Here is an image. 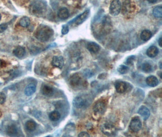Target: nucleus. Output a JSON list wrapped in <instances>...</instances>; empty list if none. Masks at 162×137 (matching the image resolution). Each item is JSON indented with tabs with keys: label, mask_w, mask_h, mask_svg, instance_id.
Instances as JSON below:
<instances>
[{
	"label": "nucleus",
	"mask_w": 162,
	"mask_h": 137,
	"mask_svg": "<svg viewBox=\"0 0 162 137\" xmlns=\"http://www.w3.org/2000/svg\"><path fill=\"white\" fill-rule=\"evenodd\" d=\"M153 15L157 18H161L162 17V7L157 6L153 11Z\"/></svg>",
	"instance_id": "b1692460"
},
{
	"label": "nucleus",
	"mask_w": 162,
	"mask_h": 137,
	"mask_svg": "<svg viewBox=\"0 0 162 137\" xmlns=\"http://www.w3.org/2000/svg\"><path fill=\"white\" fill-rule=\"evenodd\" d=\"M78 136H90V135L86 132H82L78 134Z\"/></svg>",
	"instance_id": "2f4dec72"
},
{
	"label": "nucleus",
	"mask_w": 162,
	"mask_h": 137,
	"mask_svg": "<svg viewBox=\"0 0 162 137\" xmlns=\"http://www.w3.org/2000/svg\"><path fill=\"white\" fill-rule=\"evenodd\" d=\"M42 93L46 96H51L53 93V90L51 86L48 85H44L42 88Z\"/></svg>",
	"instance_id": "aec40b11"
},
{
	"label": "nucleus",
	"mask_w": 162,
	"mask_h": 137,
	"mask_svg": "<svg viewBox=\"0 0 162 137\" xmlns=\"http://www.w3.org/2000/svg\"><path fill=\"white\" fill-rule=\"evenodd\" d=\"M69 11L67 10V9L65 7L60 9L58 12V16L60 18H61V19H66V18L69 17Z\"/></svg>",
	"instance_id": "f3484780"
},
{
	"label": "nucleus",
	"mask_w": 162,
	"mask_h": 137,
	"mask_svg": "<svg viewBox=\"0 0 162 137\" xmlns=\"http://www.w3.org/2000/svg\"><path fill=\"white\" fill-rule=\"evenodd\" d=\"M142 122L138 117H134L131 120L129 124V128L134 132H138L142 129Z\"/></svg>",
	"instance_id": "20e7f679"
},
{
	"label": "nucleus",
	"mask_w": 162,
	"mask_h": 137,
	"mask_svg": "<svg viewBox=\"0 0 162 137\" xmlns=\"http://www.w3.org/2000/svg\"><path fill=\"white\" fill-rule=\"evenodd\" d=\"M118 71L121 74H126L129 71V68L125 65H120L118 68Z\"/></svg>",
	"instance_id": "bb28decb"
},
{
	"label": "nucleus",
	"mask_w": 162,
	"mask_h": 137,
	"mask_svg": "<svg viewBox=\"0 0 162 137\" xmlns=\"http://www.w3.org/2000/svg\"><path fill=\"white\" fill-rule=\"evenodd\" d=\"M46 6H45L42 3H36L34 5H32V9H31V12L34 15L40 16L43 15L46 11Z\"/></svg>",
	"instance_id": "f03ea898"
},
{
	"label": "nucleus",
	"mask_w": 162,
	"mask_h": 137,
	"mask_svg": "<svg viewBox=\"0 0 162 137\" xmlns=\"http://www.w3.org/2000/svg\"><path fill=\"white\" fill-rule=\"evenodd\" d=\"M134 58H135L134 56H130L129 58H128L127 61H126L127 64H129V65H131V64H132V62H134Z\"/></svg>",
	"instance_id": "7c9ffc66"
},
{
	"label": "nucleus",
	"mask_w": 162,
	"mask_h": 137,
	"mask_svg": "<svg viewBox=\"0 0 162 137\" xmlns=\"http://www.w3.org/2000/svg\"><path fill=\"white\" fill-rule=\"evenodd\" d=\"M152 34L150 31L144 30L142 31V33L140 35V37L143 41H145V42H146V41L149 40L152 37Z\"/></svg>",
	"instance_id": "6ab92c4d"
},
{
	"label": "nucleus",
	"mask_w": 162,
	"mask_h": 137,
	"mask_svg": "<svg viewBox=\"0 0 162 137\" xmlns=\"http://www.w3.org/2000/svg\"><path fill=\"white\" fill-rule=\"evenodd\" d=\"M1 14H0V20H1Z\"/></svg>",
	"instance_id": "c9c22d12"
},
{
	"label": "nucleus",
	"mask_w": 162,
	"mask_h": 137,
	"mask_svg": "<svg viewBox=\"0 0 162 137\" xmlns=\"http://www.w3.org/2000/svg\"><path fill=\"white\" fill-rule=\"evenodd\" d=\"M25 52L26 51L24 48L21 47H18L14 49V51H13V54H14L16 57L20 59L23 57L25 54Z\"/></svg>",
	"instance_id": "a211bd4d"
},
{
	"label": "nucleus",
	"mask_w": 162,
	"mask_h": 137,
	"mask_svg": "<svg viewBox=\"0 0 162 137\" xmlns=\"http://www.w3.org/2000/svg\"><path fill=\"white\" fill-rule=\"evenodd\" d=\"M146 84L151 87H154L159 84V80L156 77L154 76H150L148 77L146 79Z\"/></svg>",
	"instance_id": "ddd939ff"
},
{
	"label": "nucleus",
	"mask_w": 162,
	"mask_h": 137,
	"mask_svg": "<svg viewBox=\"0 0 162 137\" xmlns=\"http://www.w3.org/2000/svg\"><path fill=\"white\" fill-rule=\"evenodd\" d=\"M53 34V31L46 25H40L35 33V37L39 41L42 42H46L51 39Z\"/></svg>",
	"instance_id": "f257e3e1"
},
{
	"label": "nucleus",
	"mask_w": 162,
	"mask_h": 137,
	"mask_svg": "<svg viewBox=\"0 0 162 137\" xmlns=\"http://www.w3.org/2000/svg\"><path fill=\"white\" fill-rule=\"evenodd\" d=\"M61 117L60 113L58 111H53L49 114V118L53 121H57L60 120Z\"/></svg>",
	"instance_id": "4be33fe9"
},
{
	"label": "nucleus",
	"mask_w": 162,
	"mask_h": 137,
	"mask_svg": "<svg viewBox=\"0 0 162 137\" xmlns=\"http://www.w3.org/2000/svg\"><path fill=\"white\" fill-rule=\"evenodd\" d=\"M70 82L72 85L74 86V87H76V86H79L82 85L83 83V80L79 74H75L70 77Z\"/></svg>",
	"instance_id": "1a4fd4ad"
},
{
	"label": "nucleus",
	"mask_w": 162,
	"mask_h": 137,
	"mask_svg": "<svg viewBox=\"0 0 162 137\" xmlns=\"http://www.w3.org/2000/svg\"><path fill=\"white\" fill-rule=\"evenodd\" d=\"M89 13H90V11L89 10H86L85 12H84L82 14L80 15L79 16H78L76 17L75 19H74V20L70 22L71 23H74V25H79L80 24L83 23L86 20L87 18H88L89 15Z\"/></svg>",
	"instance_id": "39448f33"
},
{
	"label": "nucleus",
	"mask_w": 162,
	"mask_h": 137,
	"mask_svg": "<svg viewBox=\"0 0 162 137\" xmlns=\"http://www.w3.org/2000/svg\"><path fill=\"white\" fill-rule=\"evenodd\" d=\"M36 91V86L33 84H30L26 86L24 90V93L26 96H29L32 95Z\"/></svg>",
	"instance_id": "2eb2a0df"
},
{
	"label": "nucleus",
	"mask_w": 162,
	"mask_h": 137,
	"mask_svg": "<svg viewBox=\"0 0 162 137\" xmlns=\"http://www.w3.org/2000/svg\"><path fill=\"white\" fill-rule=\"evenodd\" d=\"M30 24V19L27 17H22L20 21V25L23 27H28Z\"/></svg>",
	"instance_id": "5701e85b"
},
{
	"label": "nucleus",
	"mask_w": 162,
	"mask_h": 137,
	"mask_svg": "<svg viewBox=\"0 0 162 137\" xmlns=\"http://www.w3.org/2000/svg\"><path fill=\"white\" fill-rule=\"evenodd\" d=\"M25 126L27 130L30 132H32L35 130L36 127H37V124H36V122L35 121L32 120H29L26 122Z\"/></svg>",
	"instance_id": "412c9836"
},
{
	"label": "nucleus",
	"mask_w": 162,
	"mask_h": 137,
	"mask_svg": "<svg viewBox=\"0 0 162 137\" xmlns=\"http://www.w3.org/2000/svg\"><path fill=\"white\" fill-rule=\"evenodd\" d=\"M138 113L140 114L145 120H148V118L150 116V112L149 109L145 106H142L141 107H140V108H139L138 110Z\"/></svg>",
	"instance_id": "f8f14e48"
},
{
	"label": "nucleus",
	"mask_w": 162,
	"mask_h": 137,
	"mask_svg": "<svg viewBox=\"0 0 162 137\" xmlns=\"http://www.w3.org/2000/svg\"><path fill=\"white\" fill-rule=\"evenodd\" d=\"M7 133L9 135L13 136L17 134V129L15 125H11L7 127Z\"/></svg>",
	"instance_id": "393cba45"
},
{
	"label": "nucleus",
	"mask_w": 162,
	"mask_h": 137,
	"mask_svg": "<svg viewBox=\"0 0 162 137\" xmlns=\"http://www.w3.org/2000/svg\"><path fill=\"white\" fill-rule=\"evenodd\" d=\"M7 24H2L0 25V34L3 33V32L5 31L7 28Z\"/></svg>",
	"instance_id": "c85d7f7f"
},
{
	"label": "nucleus",
	"mask_w": 162,
	"mask_h": 137,
	"mask_svg": "<svg viewBox=\"0 0 162 137\" xmlns=\"http://www.w3.org/2000/svg\"><path fill=\"white\" fill-rule=\"evenodd\" d=\"M52 65L54 67H57L59 68H62L64 65V59L63 57L61 56H55L53 57Z\"/></svg>",
	"instance_id": "9d476101"
},
{
	"label": "nucleus",
	"mask_w": 162,
	"mask_h": 137,
	"mask_svg": "<svg viewBox=\"0 0 162 137\" xmlns=\"http://www.w3.org/2000/svg\"><path fill=\"white\" fill-rule=\"evenodd\" d=\"M6 96L4 93H0V104H3L6 101Z\"/></svg>",
	"instance_id": "cd10ccee"
},
{
	"label": "nucleus",
	"mask_w": 162,
	"mask_h": 137,
	"mask_svg": "<svg viewBox=\"0 0 162 137\" xmlns=\"http://www.w3.org/2000/svg\"><path fill=\"white\" fill-rule=\"evenodd\" d=\"M157 0H148V1H149L151 3H155Z\"/></svg>",
	"instance_id": "72a5a7b5"
},
{
	"label": "nucleus",
	"mask_w": 162,
	"mask_h": 137,
	"mask_svg": "<svg viewBox=\"0 0 162 137\" xmlns=\"http://www.w3.org/2000/svg\"><path fill=\"white\" fill-rule=\"evenodd\" d=\"M1 61L0 60V65H1Z\"/></svg>",
	"instance_id": "f704fd0d"
},
{
	"label": "nucleus",
	"mask_w": 162,
	"mask_h": 137,
	"mask_svg": "<svg viewBox=\"0 0 162 137\" xmlns=\"http://www.w3.org/2000/svg\"><path fill=\"white\" fill-rule=\"evenodd\" d=\"M105 109L106 104L103 101H98L96 102L93 107L94 112H95V113L97 114V115H101L105 111Z\"/></svg>",
	"instance_id": "423d86ee"
},
{
	"label": "nucleus",
	"mask_w": 162,
	"mask_h": 137,
	"mask_svg": "<svg viewBox=\"0 0 162 137\" xmlns=\"http://www.w3.org/2000/svg\"><path fill=\"white\" fill-rule=\"evenodd\" d=\"M161 40H162V39H161V37H160L159 39V41H158V43H159V46L160 47H161Z\"/></svg>",
	"instance_id": "473e14b6"
},
{
	"label": "nucleus",
	"mask_w": 162,
	"mask_h": 137,
	"mask_svg": "<svg viewBox=\"0 0 162 137\" xmlns=\"http://www.w3.org/2000/svg\"><path fill=\"white\" fill-rule=\"evenodd\" d=\"M87 48L89 51L90 52H91L92 53H96L100 50V46L97 44L96 43L91 42L88 43L87 46Z\"/></svg>",
	"instance_id": "dca6fc26"
},
{
	"label": "nucleus",
	"mask_w": 162,
	"mask_h": 137,
	"mask_svg": "<svg viewBox=\"0 0 162 137\" xmlns=\"http://www.w3.org/2000/svg\"><path fill=\"white\" fill-rule=\"evenodd\" d=\"M159 54V49L154 46H151L146 51V54L149 57H155Z\"/></svg>",
	"instance_id": "4468645a"
},
{
	"label": "nucleus",
	"mask_w": 162,
	"mask_h": 137,
	"mask_svg": "<svg viewBox=\"0 0 162 137\" xmlns=\"http://www.w3.org/2000/svg\"><path fill=\"white\" fill-rule=\"evenodd\" d=\"M142 70L146 72H149L152 70V67L149 63L145 62L142 65Z\"/></svg>",
	"instance_id": "a878e982"
},
{
	"label": "nucleus",
	"mask_w": 162,
	"mask_h": 137,
	"mask_svg": "<svg viewBox=\"0 0 162 137\" xmlns=\"http://www.w3.org/2000/svg\"><path fill=\"white\" fill-rule=\"evenodd\" d=\"M128 88L127 84L124 82H118L115 84V89L116 91L119 93H123L126 91Z\"/></svg>",
	"instance_id": "9b49d317"
},
{
	"label": "nucleus",
	"mask_w": 162,
	"mask_h": 137,
	"mask_svg": "<svg viewBox=\"0 0 162 137\" xmlns=\"http://www.w3.org/2000/svg\"><path fill=\"white\" fill-rule=\"evenodd\" d=\"M101 130L103 133L106 135H112L115 132V128L111 124H105L103 126Z\"/></svg>",
	"instance_id": "6e6552de"
},
{
	"label": "nucleus",
	"mask_w": 162,
	"mask_h": 137,
	"mask_svg": "<svg viewBox=\"0 0 162 137\" xmlns=\"http://www.w3.org/2000/svg\"><path fill=\"white\" fill-rule=\"evenodd\" d=\"M121 9V4L120 0H114L111 4L109 12L113 16L118 15Z\"/></svg>",
	"instance_id": "7ed1b4c3"
},
{
	"label": "nucleus",
	"mask_w": 162,
	"mask_h": 137,
	"mask_svg": "<svg viewBox=\"0 0 162 137\" xmlns=\"http://www.w3.org/2000/svg\"><path fill=\"white\" fill-rule=\"evenodd\" d=\"M61 32H62V34H64V35L67 34L69 32V27L67 26H64L63 27Z\"/></svg>",
	"instance_id": "c756f323"
},
{
	"label": "nucleus",
	"mask_w": 162,
	"mask_h": 137,
	"mask_svg": "<svg viewBox=\"0 0 162 137\" xmlns=\"http://www.w3.org/2000/svg\"><path fill=\"white\" fill-rule=\"evenodd\" d=\"M87 100L82 96H77L74 100V106L77 108H82L86 106Z\"/></svg>",
	"instance_id": "0eeeda50"
}]
</instances>
